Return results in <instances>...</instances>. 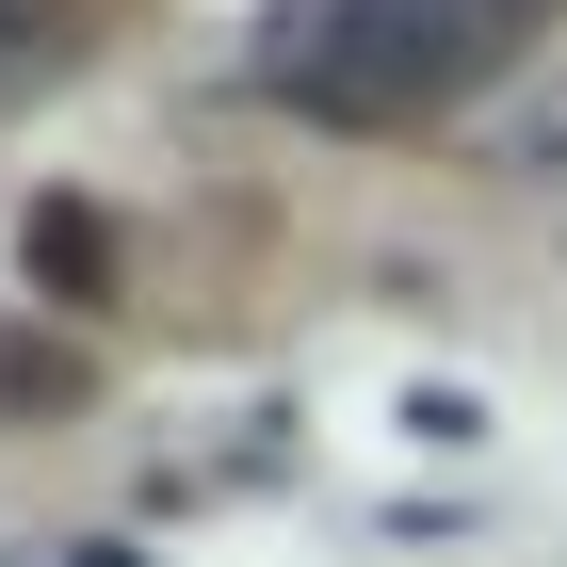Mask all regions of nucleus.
I'll return each mask as SVG.
<instances>
[{"label":"nucleus","instance_id":"f257e3e1","mask_svg":"<svg viewBox=\"0 0 567 567\" xmlns=\"http://www.w3.org/2000/svg\"><path fill=\"white\" fill-rule=\"evenodd\" d=\"M567 0H292L260 49V82L292 97L308 131H437L471 114L503 65H535Z\"/></svg>","mask_w":567,"mask_h":567},{"label":"nucleus","instance_id":"f03ea898","mask_svg":"<svg viewBox=\"0 0 567 567\" xmlns=\"http://www.w3.org/2000/svg\"><path fill=\"white\" fill-rule=\"evenodd\" d=\"M17 276H33L49 308H114V227H97L82 195H33V212H17Z\"/></svg>","mask_w":567,"mask_h":567},{"label":"nucleus","instance_id":"7ed1b4c3","mask_svg":"<svg viewBox=\"0 0 567 567\" xmlns=\"http://www.w3.org/2000/svg\"><path fill=\"white\" fill-rule=\"evenodd\" d=\"M114 49V0H0V97L65 82V65H97Z\"/></svg>","mask_w":567,"mask_h":567},{"label":"nucleus","instance_id":"20e7f679","mask_svg":"<svg viewBox=\"0 0 567 567\" xmlns=\"http://www.w3.org/2000/svg\"><path fill=\"white\" fill-rule=\"evenodd\" d=\"M97 390L82 341H49V324H0V422H65V405Z\"/></svg>","mask_w":567,"mask_h":567}]
</instances>
